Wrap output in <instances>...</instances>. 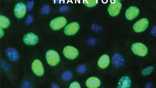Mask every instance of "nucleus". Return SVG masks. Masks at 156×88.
<instances>
[{"instance_id":"nucleus-1","label":"nucleus","mask_w":156,"mask_h":88,"mask_svg":"<svg viewBox=\"0 0 156 88\" xmlns=\"http://www.w3.org/2000/svg\"><path fill=\"white\" fill-rule=\"evenodd\" d=\"M45 58L48 64L52 66L57 65L60 61L59 53L53 50H49L47 51L45 54Z\"/></svg>"},{"instance_id":"nucleus-2","label":"nucleus","mask_w":156,"mask_h":88,"mask_svg":"<svg viewBox=\"0 0 156 88\" xmlns=\"http://www.w3.org/2000/svg\"><path fill=\"white\" fill-rule=\"evenodd\" d=\"M131 48L132 50L135 54L140 56H144L148 53L147 47L140 42H136L133 44Z\"/></svg>"},{"instance_id":"nucleus-3","label":"nucleus","mask_w":156,"mask_h":88,"mask_svg":"<svg viewBox=\"0 0 156 88\" xmlns=\"http://www.w3.org/2000/svg\"><path fill=\"white\" fill-rule=\"evenodd\" d=\"M63 53L66 58L70 60H73L78 56L79 52L76 47L73 46L68 45L64 48Z\"/></svg>"},{"instance_id":"nucleus-4","label":"nucleus","mask_w":156,"mask_h":88,"mask_svg":"<svg viewBox=\"0 0 156 88\" xmlns=\"http://www.w3.org/2000/svg\"><path fill=\"white\" fill-rule=\"evenodd\" d=\"M67 23V20L65 17L59 16L52 19L50 22V25L53 30H57L64 27Z\"/></svg>"},{"instance_id":"nucleus-5","label":"nucleus","mask_w":156,"mask_h":88,"mask_svg":"<svg viewBox=\"0 0 156 88\" xmlns=\"http://www.w3.org/2000/svg\"><path fill=\"white\" fill-rule=\"evenodd\" d=\"M31 69L33 73L36 75L41 76L44 73L43 65L41 61L38 59H35L31 64Z\"/></svg>"},{"instance_id":"nucleus-6","label":"nucleus","mask_w":156,"mask_h":88,"mask_svg":"<svg viewBox=\"0 0 156 88\" xmlns=\"http://www.w3.org/2000/svg\"><path fill=\"white\" fill-rule=\"evenodd\" d=\"M122 7V4L119 2H112L108 6V11L110 16H116L120 13Z\"/></svg>"},{"instance_id":"nucleus-7","label":"nucleus","mask_w":156,"mask_h":88,"mask_svg":"<svg viewBox=\"0 0 156 88\" xmlns=\"http://www.w3.org/2000/svg\"><path fill=\"white\" fill-rule=\"evenodd\" d=\"M23 42L29 46H33L36 44L39 41V38L33 32H29L25 34L23 38Z\"/></svg>"},{"instance_id":"nucleus-8","label":"nucleus","mask_w":156,"mask_h":88,"mask_svg":"<svg viewBox=\"0 0 156 88\" xmlns=\"http://www.w3.org/2000/svg\"><path fill=\"white\" fill-rule=\"evenodd\" d=\"M149 24L148 20L146 18H142L137 21L133 26V30L136 32L144 31L147 28Z\"/></svg>"},{"instance_id":"nucleus-9","label":"nucleus","mask_w":156,"mask_h":88,"mask_svg":"<svg viewBox=\"0 0 156 88\" xmlns=\"http://www.w3.org/2000/svg\"><path fill=\"white\" fill-rule=\"evenodd\" d=\"M80 25L76 22H71L64 28V33L67 35H72L77 33L80 29Z\"/></svg>"},{"instance_id":"nucleus-10","label":"nucleus","mask_w":156,"mask_h":88,"mask_svg":"<svg viewBox=\"0 0 156 88\" xmlns=\"http://www.w3.org/2000/svg\"><path fill=\"white\" fill-rule=\"evenodd\" d=\"M27 9V7L23 3L19 2L17 3L14 9L15 16L19 18L23 17L26 14Z\"/></svg>"},{"instance_id":"nucleus-11","label":"nucleus","mask_w":156,"mask_h":88,"mask_svg":"<svg viewBox=\"0 0 156 88\" xmlns=\"http://www.w3.org/2000/svg\"><path fill=\"white\" fill-rule=\"evenodd\" d=\"M139 9L136 7L131 6L126 10L125 15L126 18L129 20H132L135 18L139 13Z\"/></svg>"},{"instance_id":"nucleus-12","label":"nucleus","mask_w":156,"mask_h":88,"mask_svg":"<svg viewBox=\"0 0 156 88\" xmlns=\"http://www.w3.org/2000/svg\"><path fill=\"white\" fill-rule=\"evenodd\" d=\"M5 54L10 61H16L19 58L20 55L17 50L13 48H8L5 50Z\"/></svg>"},{"instance_id":"nucleus-13","label":"nucleus","mask_w":156,"mask_h":88,"mask_svg":"<svg viewBox=\"0 0 156 88\" xmlns=\"http://www.w3.org/2000/svg\"><path fill=\"white\" fill-rule=\"evenodd\" d=\"M101 82L99 79L96 77L92 76L88 78L86 81V85L89 88H97L101 85Z\"/></svg>"},{"instance_id":"nucleus-14","label":"nucleus","mask_w":156,"mask_h":88,"mask_svg":"<svg viewBox=\"0 0 156 88\" xmlns=\"http://www.w3.org/2000/svg\"><path fill=\"white\" fill-rule=\"evenodd\" d=\"M110 62L109 56L107 54L102 55L99 59L98 61V67L102 69H105L109 65Z\"/></svg>"},{"instance_id":"nucleus-15","label":"nucleus","mask_w":156,"mask_h":88,"mask_svg":"<svg viewBox=\"0 0 156 88\" xmlns=\"http://www.w3.org/2000/svg\"><path fill=\"white\" fill-rule=\"evenodd\" d=\"M124 62V59L122 55L119 53L114 54L112 59V63L115 67L119 68L122 66Z\"/></svg>"},{"instance_id":"nucleus-16","label":"nucleus","mask_w":156,"mask_h":88,"mask_svg":"<svg viewBox=\"0 0 156 88\" xmlns=\"http://www.w3.org/2000/svg\"><path fill=\"white\" fill-rule=\"evenodd\" d=\"M130 78L127 76H124L121 77L118 82V87L124 88H129L131 84Z\"/></svg>"},{"instance_id":"nucleus-17","label":"nucleus","mask_w":156,"mask_h":88,"mask_svg":"<svg viewBox=\"0 0 156 88\" xmlns=\"http://www.w3.org/2000/svg\"><path fill=\"white\" fill-rule=\"evenodd\" d=\"M10 24V21L6 17L2 15L0 16V26L2 28H7Z\"/></svg>"},{"instance_id":"nucleus-18","label":"nucleus","mask_w":156,"mask_h":88,"mask_svg":"<svg viewBox=\"0 0 156 88\" xmlns=\"http://www.w3.org/2000/svg\"><path fill=\"white\" fill-rule=\"evenodd\" d=\"M72 76V73L71 71H66L63 72L62 74V78L64 81H68L71 79Z\"/></svg>"},{"instance_id":"nucleus-19","label":"nucleus","mask_w":156,"mask_h":88,"mask_svg":"<svg viewBox=\"0 0 156 88\" xmlns=\"http://www.w3.org/2000/svg\"><path fill=\"white\" fill-rule=\"evenodd\" d=\"M83 3L88 7H93L98 3V0H83Z\"/></svg>"},{"instance_id":"nucleus-20","label":"nucleus","mask_w":156,"mask_h":88,"mask_svg":"<svg viewBox=\"0 0 156 88\" xmlns=\"http://www.w3.org/2000/svg\"><path fill=\"white\" fill-rule=\"evenodd\" d=\"M154 69V67L150 66L143 69L141 71L142 74L144 75H147L150 74Z\"/></svg>"},{"instance_id":"nucleus-21","label":"nucleus","mask_w":156,"mask_h":88,"mask_svg":"<svg viewBox=\"0 0 156 88\" xmlns=\"http://www.w3.org/2000/svg\"><path fill=\"white\" fill-rule=\"evenodd\" d=\"M50 8L49 6L45 5L43 6L41 9V13L44 14H47L50 12Z\"/></svg>"},{"instance_id":"nucleus-22","label":"nucleus","mask_w":156,"mask_h":88,"mask_svg":"<svg viewBox=\"0 0 156 88\" xmlns=\"http://www.w3.org/2000/svg\"><path fill=\"white\" fill-rule=\"evenodd\" d=\"M70 88H80L81 86L79 83L77 81H73L70 83L69 85Z\"/></svg>"},{"instance_id":"nucleus-23","label":"nucleus","mask_w":156,"mask_h":88,"mask_svg":"<svg viewBox=\"0 0 156 88\" xmlns=\"http://www.w3.org/2000/svg\"><path fill=\"white\" fill-rule=\"evenodd\" d=\"M33 16L31 14L28 15L27 17L25 20V23L27 25L30 24L33 20Z\"/></svg>"},{"instance_id":"nucleus-24","label":"nucleus","mask_w":156,"mask_h":88,"mask_svg":"<svg viewBox=\"0 0 156 88\" xmlns=\"http://www.w3.org/2000/svg\"><path fill=\"white\" fill-rule=\"evenodd\" d=\"M86 70L85 66L83 65H81L77 67V71L78 73L81 74L84 72Z\"/></svg>"},{"instance_id":"nucleus-25","label":"nucleus","mask_w":156,"mask_h":88,"mask_svg":"<svg viewBox=\"0 0 156 88\" xmlns=\"http://www.w3.org/2000/svg\"><path fill=\"white\" fill-rule=\"evenodd\" d=\"M34 5V2L33 1L28 2L27 3V9L28 11L31 10L33 8Z\"/></svg>"},{"instance_id":"nucleus-26","label":"nucleus","mask_w":156,"mask_h":88,"mask_svg":"<svg viewBox=\"0 0 156 88\" xmlns=\"http://www.w3.org/2000/svg\"><path fill=\"white\" fill-rule=\"evenodd\" d=\"M23 88H30L31 86V85L30 83L27 81L24 82L23 84Z\"/></svg>"},{"instance_id":"nucleus-27","label":"nucleus","mask_w":156,"mask_h":88,"mask_svg":"<svg viewBox=\"0 0 156 88\" xmlns=\"http://www.w3.org/2000/svg\"><path fill=\"white\" fill-rule=\"evenodd\" d=\"M151 34L154 36H156V25L152 27L151 30Z\"/></svg>"},{"instance_id":"nucleus-28","label":"nucleus","mask_w":156,"mask_h":88,"mask_svg":"<svg viewBox=\"0 0 156 88\" xmlns=\"http://www.w3.org/2000/svg\"><path fill=\"white\" fill-rule=\"evenodd\" d=\"M4 35V31L3 29V28H0V38L2 37Z\"/></svg>"},{"instance_id":"nucleus-29","label":"nucleus","mask_w":156,"mask_h":88,"mask_svg":"<svg viewBox=\"0 0 156 88\" xmlns=\"http://www.w3.org/2000/svg\"><path fill=\"white\" fill-rule=\"evenodd\" d=\"M152 85L150 83H148L146 84V88H151L152 87Z\"/></svg>"},{"instance_id":"nucleus-30","label":"nucleus","mask_w":156,"mask_h":88,"mask_svg":"<svg viewBox=\"0 0 156 88\" xmlns=\"http://www.w3.org/2000/svg\"><path fill=\"white\" fill-rule=\"evenodd\" d=\"M52 88H58L59 87V86L56 84H53L52 85Z\"/></svg>"},{"instance_id":"nucleus-31","label":"nucleus","mask_w":156,"mask_h":88,"mask_svg":"<svg viewBox=\"0 0 156 88\" xmlns=\"http://www.w3.org/2000/svg\"><path fill=\"white\" fill-rule=\"evenodd\" d=\"M120 0H111V1L112 2H118Z\"/></svg>"},{"instance_id":"nucleus-32","label":"nucleus","mask_w":156,"mask_h":88,"mask_svg":"<svg viewBox=\"0 0 156 88\" xmlns=\"http://www.w3.org/2000/svg\"><path fill=\"white\" fill-rule=\"evenodd\" d=\"M55 2L56 3H58L57 2H60V0H54Z\"/></svg>"}]
</instances>
